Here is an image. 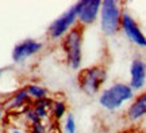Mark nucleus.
<instances>
[{
  "label": "nucleus",
  "mask_w": 146,
  "mask_h": 133,
  "mask_svg": "<svg viewBox=\"0 0 146 133\" xmlns=\"http://www.w3.org/2000/svg\"><path fill=\"white\" fill-rule=\"evenodd\" d=\"M131 88L139 90L143 87L146 80V65L141 59H135L131 64Z\"/></svg>",
  "instance_id": "nucleus-9"
},
{
  "label": "nucleus",
  "mask_w": 146,
  "mask_h": 133,
  "mask_svg": "<svg viewBox=\"0 0 146 133\" xmlns=\"http://www.w3.org/2000/svg\"><path fill=\"white\" fill-rule=\"evenodd\" d=\"M131 98H133V90L130 86L123 84V83H116L106 91H103V94L99 98V102L104 109L115 110L119 106H122L123 102L129 101Z\"/></svg>",
  "instance_id": "nucleus-1"
},
{
  "label": "nucleus",
  "mask_w": 146,
  "mask_h": 133,
  "mask_svg": "<svg viewBox=\"0 0 146 133\" xmlns=\"http://www.w3.org/2000/svg\"><path fill=\"white\" fill-rule=\"evenodd\" d=\"M29 101H30V95H29L27 90H21L15 94V96H14V99H12L10 106H12V107L22 106L25 102H29Z\"/></svg>",
  "instance_id": "nucleus-12"
},
{
  "label": "nucleus",
  "mask_w": 146,
  "mask_h": 133,
  "mask_svg": "<svg viewBox=\"0 0 146 133\" xmlns=\"http://www.w3.org/2000/svg\"><path fill=\"white\" fill-rule=\"evenodd\" d=\"M120 26L123 29L125 34L129 37V39H131L134 43L139 45V46H146V37L142 34V31L139 30V27L137 25L134 19L131 18L127 12L122 14V19H120Z\"/></svg>",
  "instance_id": "nucleus-6"
},
{
  "label": "nucleus",
  "mask_w": 146,
  "mask_h": 133,
  "mask_svg": "<svg viewBox=\"0 0 146 133\" xmlns=\"http://www.w3.org/2000/svg\"><path fill=\"white\" fill-rule=\"evenodd\" d=\"M106 80H107V72L102 67H91L81 71L78 75L80 87L88 95L96 94Z\"/></svg>",
  "instance_id": "nucleus-3"
},
{
  "label": "nucleus",
  "mask_w": 146,
  "mask_h": 133,
  "mask_svg": "<svg viewBox=\"0 0 146 133\" xmlns=\"http://www.w3.org/2000/svg\"><path fill=\"white\" fill-rule=\"evenodd\" d=\"M102 5L100 0H84L81 1V7L78 11V21L81 25H91L96 19L99 8Z\"/></svg>",
  "instance_id": "nucleus-7"
},
{
  "label": "nucleus",
  "mask_w": 146,
  "mask_h": 133,
  "mask_svg": "<svg viewBox=\"0 0 146 133\" xmlns=\"http://www.w3.org/2000/svg\"><path fill=\"white\" fill-rule=\"evenodd\" d=\"M42 49V43L36 42L34 39H26L21 42L19 45H16L12 52V60L15 63H19L22 60L30 57L33 54H35L36 52H39Z\"/></svg>",
  "instance_id": "nucleus-8"
},
{
  "label": "nucleus",
  "mask_w": 146,
  "mask_h": 133,
  "mask_svg": "<svg viewBox=\"0 0 146 133\" xmlns=\"http://www.w3.org/2000/svg\"><path fill=\"white\" fill-rule=\"evenodd\" d=\"M0 74H1V71H0Z\"/></svg>",
  "instance_id": "nucleus-20"
},
{
  "label": "nucleus",
  "mask_w": 146,
  "mask_h": 133,
  "mask_svg": "<svg viewBox=\"0 0 146 133\" xmlns=\"http://www.w3.org/2000/svg\"><path fill=\"white\" fill-rule=\"evenodd\" d=\"M27 92H29V95L33 96V98H35V99H43V98H46V90L45 88H42V87H39V86H29L26 88Z\"/></svg>",
  "instance_id": "nucleus-13"
},
{
  "label": "nucleus",
  "mask_w": 146,
  "mask_h": 133,
  "mask_svg": "<svg viewBox=\"0 0 146 133\" xmlns=\"http://www.w3.org/2000/svg\"><path fill=\"white\" fill-rule=\"evenodd\" d=\"M127 116L133 121L146 116V92L138 96L135 101H134V103L129 107Z\"/></svg>",
  "instance_id": "nucleus-10"
},
{
  "label": "nucleus",
  "mask_w": 146,
  "mask_h": 133,
  "mask_svg": "<svg viewBox=\"0 0 146 133\" xmlns=\"http://www.w3.org/2000/svg\"><path fill=\"white\" fill-rule=\"evenodd\" d=\"M31 133H45V128L41 122L39 124H35L31 126Z\"/></svg>",
  "instance_id": "nucleus-17"
},
{
  "label": "nucleus",
  "mask_w": 146,
  "mask_h": 133,
  "mask_svg": "<svg viewBox=\"0 0 146 133\" xmlns=\"http://www.w3.org/2000/svg\"><path fill=\"white\" fill-rule=\"evenodd\" d=\"M0 120H1V112H0Z\"/></svg>",
  "instance_id": "nucleus-19"
},
{
  "label": "nucleus",
  "mask_w": 146,
  "mask_h": 133,
  "mask_svg": "<svg viewBox=\"0 0 146 133\" xmlns=\"http://www.w3.org/2000/svg\"><path fill=\"white\" fill-rule=\"evenodd\" d=\"M80 7H81V1H78L77 4H74L73 7H70L65 14L57 18L56 21L52 23V26L49 29V34L50 37L53 38H60L62 34L69 30V27L72 26L74 21L77 19L78 16V11H80Z\"/></svg>",
  "instance_id": "nucleus-5"
},
{
  "label": "nucleus",
  "mask_w": 146,
  "mask_h": 133,
  "mask_svg": "<svg viewBox=\"0 0 146 133\" xmlns=\"http://www.w3.org/2000/svg\"><path fill=\"white\" fill-rule=\"evenodd\" d=\"M122 14L118 3L114 0H104L102 3V29L107 35H114L120 26Z\"/></svg>",
  "instance_id": "nucleus-4"
},
{
  "label": "nucleus",
  "mask_w": 146,
  "mask_h": 133,
  "mask_svg": "<svg viewBox=\"0 0 146 133\" xmlns=\"http://www.w3.org/2000/svg\"><path fill=\"white\" fill-rule=\"evenodd\" d=\"M12 133H25V132H21V130H18V129H14V130H12Z\"/></svg>",
  "instance_id": "nucleus-18"
},
{
  "label": "nucleus",
  "mask_w": 146,
  "mask_h": 133,
  "mask_svg": "<svg viewBox=\"0 0 146 133\" xmlns=\"http://www.w3.org/2000/svg\"><path fill=\"white\" fill-rule=\"evenodd\" d=\"M65 133H76V122H74L73 114H68V116H66V121H65Z\"/></svg>",
  "instance_id": "nucleus-15"
},
{
  "label": "nucleus",
  "mask_w": 146,
  "mask_h": 133,
  "mask_svg": "<svg viewBox=\"0 0 146 133\" xmlns=\"http://www.w3.org/2000/svg\"><path fill=\"white\" fill-rule=\"evenodd\" d=\"M81 39H83V29L80 26L72 29L64 39V50L66 53L69 65L73 69H77L81 64Z\"/></svg>",
  "instance_id": "nucleus-2"
},
{
  "label": "nucleus",
  "mask_w": 146,
  "mask_h": 133,
  "mask_svg": "<svg viewBox=\"0 0 146 133\" xmlns=\"http://www.w3.org/2000/svg\"><path fill=\"white\" fill-rule=\"evenodd\" d=\"M53 114H54V117L57 120L62 118V116L65 114V105H64V102H54V105H53Z\"/></svg>",
  "instance_id": "nucleus-14"
},
{
  "label": "nucleus",
  "mask_w": 146,
  "mask_h": 133,
  "mask_svg": "<svg viewBox=\"0 0 146 133\" xmlns=\"http://www.w3.org/2000/svg\"><path fill=\"white\" fill-rule=\"evenodd\" d=\"M50 103H52V101L43 98V99H39V101L34 105V112H35V114L41 118V120L47 116V107L50 106Z\"/></svg>",
  "instance_id": "nucleus-11"
},
{
  "label": "nucleus",
  "mask_w": 146,
  "mask_h": 133,
  "mask_svg": "<svg viewBox=\"0 0 146 133\" xmlns=\"http://www.w3.org/2000/svg\"><path fill=\"white\" fill-rule=\"evenodd\" d=\"M27 118H29V120H30V121L33 122V125H35V124H39V122H41V118L36 116L34 110H29V112H27Z\"/></svg>",
  "instance_id": "nucleus-16"
}]
</instances>
